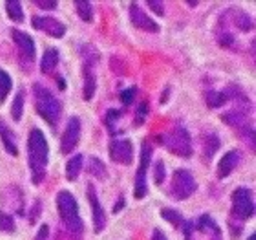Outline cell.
I'll list each match as a JSON object with an SVG mask.
<instances>
[{
  "instance_id": "cell-1",
  "label": "cell",
  "mask_w": 256,
  "mask_h": 240,
  "mask_svg": "<svg viewBox=\"0 0 256 240\" xmlns=\"http://www.w3.org/2000/svg\"><path fill=\"white\" fill-rule=\"evenodd\" d=\"M48 141L42 130L33 128L28 138V160H30V169H32V180L35 185L42 183L46 178V167H48Z\"/></svg>"
},
{
  "instance_id": "cell-2",
  "label": "cell",
  "mask_w": 256,
  "mask_h": 240,
  "mask_svg": "<svg viewBox=\"0 0 256 240\" xmlns=\"http://www.w3.org/2000/svg\"><path fill=\"white\" fill-rule=\"evenodd\" d=\"M57 209H59V214L60 218H62V224L70 231V236L74 240H80V236L84 233V224L80 220L79 205H77V200H75L74 194L68 191L59 192V196H57Z\"/></svg>"
},
{
  "instance_id": "cell-3",
  "label": "cell",
  "mask_w": 256,
  "mask_h": 240,
  "mask_svg": "<svg viewBox=\"0 0 256 240\" xmlns=\"http://www.w3.org/2000/svg\"><path fill=\"white\" fill-rule=\"evenodd\" d=\"M33 96H35V107H37L38 114L42 116L44 121H48L50 125H57L62 114V105L52 92L40 83L33 85Z\"/></svg>"
},
{
  "instance_id": "cell-4",
  "label": "cell",
  "mask_w": 256,
  "mask_h": 240,
  "mask_svg": "<svg viewBox=\"0 0 256 240\" xmlns=\"http://www.w3.org/2000/svg\"><path fill=\"white\" fill-rule=\"evenodd\" d=\"M163 145H165V149L168 150V152H172V154H176V156H182V158H190L192 152H194L190 134L187 132V128H183V127L170 128V130L163 136Z\"/></svg>"
},
{
  "instance_id": "cell-5",
  "label": "cell",
  "mask_w": 256,
  "mask_h": 240,
  "mask_svg": "<svg viewBox=\"0 0 256 240\" xmlns=\"http://www.w3.org/2000/svg\"><path fill=\"white\" fill-rule=\"evenodd\" d=\"M254 214V200L252 192L247 187H238L232 192V216L242 222H247Z\"/></svg>"
},
{
  "instance_id": "cell-6",
  "label": "cell",
  "mask_w": 256,
  "mask_h": 240,
  "mask_svg": "<svg viewBox=\"0 0 256 240\" xmlns=\"http://www.w3.org/2000/svg\"><path fill=\"white\" fill-rule=\"evenodd\" d=\"M198 189V183L192 176V172L185 171V169H180V171L174 172L172 176V185H170V194L176 200H187L190 198Z\"/></svg>"
},
{
  "instance_id": "cell-7",
  "label": "cell",
  "mask_w": 256,
  "mask_h": 240,
  "mask_svg": "<svg viewBox=\"0 0 256 240\" xmlns=\"http://www.w3.org/2000/svg\"><path fill=\"white\" fill-rule=\"evenodd\" d=\"M150 160H152V149H150L148 143H143V147H141V161H139L138 176H136V191H134V196L138 198V200L144 198L146 196V192H148L146 172H148Z\"/></svg>"
},
{
  "instance_id": "cell-8",
  "label": "cell",
  "mask_w": 256,
  "mask_h": 240,
  "mask_svg": "<svg viewBox=\"0 0 256 240\" xmlns=\"http://www.w3.org/2000/svg\"><path fill=\"white\" fill-rule=\"evenodd\" d=\"M13 39H15L16 50H18V57L24 64H33L35 57H37V50H35V43H33L32 35H28L26 32L20 30H13Z\"/></svg>"
},
{
  "instance_id": "cell-9",
  "label": "cell",
  "mask_w": 256,
  "mask_h": 240,
  "mask_svg": "<svg viewBox=\"0 0 256 240\" xmlns=\"http://www.w3.org/2000/svg\"><path fill=\"white\" fill-rule=\"evenodd\" d=\"M80 119L79 118H70L68 125H66V130L62 134V139H60V150H62L64 154H70L72 150L77 147L80 139Z\"/></svg>"
},
{
  "instance_id": "cell-10",
  "label": "cell",
  "mask_w": 256,
  "mask_h": 240,
  "mask_svg": "<svg viewBox=\"0 0 256 240\" xmlns=\"http://www.w3.org/2000/svg\"><path fill=\"white\" fill-rule=\"evenodd\" d=\"M110 158L116 163L130 165L134 160V147L130 139H114L110 143Z\"/></svg>"
},
{
  "instance_id": "cell-11",
  "label": "cell",
  "mask_w": 256,
  "mask_h": 240,
  "mask_svg": "<svg viewBox=\"0 0 256 240\" xmlns=\"http://www.w3.org/2000/svg\"><path fill=\"white\" fill-rule=\"evenodd\" d=\"M33 26L40 30V32L48 33L52 37H64V33H66V26H64L62 22L57 21L55 17H48V15H37L33 17Z\"/></svg>"
},
{
  "instance_id": "cell-12",
  "label": "cell",
  "mask_w": 256,
  "mask_h": 240,
  "mask_svg": "<svg viewBox=\"0 0 256 240\" xmlns=\"http://www.w3.org/2000/svg\"><path fill=\"white\" fill-rule=\"evenodd\" d=\"M130 19H132V24L139 30H144V32H160V26H158V22L152 21L143 10H141V6L132 2L130 4Z\"/></svg>"
},
{
  "instance_id": "cell-13",
  "label": "cell",
  "mask_w": 256,
  "mask_h": 240,
  "mask_svg": "<svg viewBox=\"0 0 256 240\" xmlns=\"http://www.w3.org/2000/svg\"><path fill=\"white\" fill-rule=\"evenodd\" d=\"M88 198H90V203H92L94 229H96V233H102L104 227H106V213H104V209H102L101 202H99V198H97L94 185H88Z\"/></svg>"
},
{
  "instance_id": "cell-14",
  "label": "cell",
  "mask_w": 256,
  "mask_h": 240,
  "mask_svg": "<svg viewBox=\"0 0 256 240\" xmlns=\"http://www.w3.org/2000/svg\"><path fill=\"white\" fill-rule=\"evenodd\" d=\"M240 161H242L240 150H229V152H227V154H225L218 163V176L227 178L230 172L234 171L236 167L240 165Z\"/></svg>"
},
{
  "instance_id": "cell-15",
  "label": "cell",
  "mask_w": 256,
  "mask_h": 240,
  "mask_svg": "<svg viewBox=\"0 0 256 240\" xmlns=\"http://www.w3.org/2000/svg\"><path fill=\"white\" fill-rule=\"evenodd\" d=\"M0 138H2V143H4L6 150L10 152L11 156L18 154V147H16V138L15 134L11 132L10 127L6 125L4 121H0Z\"/></svg>"
},
{
  "instance_id": "cell-16",
  "label": "cell",
  "mask_w": 256,
  "mask_h": 240,
  "mask_svg": "<svg viewBox=\"0 0 256 240\" xmlns=\"http://www.w3.org/2000/svg\"><path fill=\"white\" fill-rule=\"evenodd\" d=\"M57 64H59V50L55 48L46 50L42 59H40V70H42L44 74H50L52 70L57 68Z\"/></svg>"
},
{
  "instance_id": "cell-17",
  "label": "cell",
  "mask_w": 256,
  "mask_h": 240,
  "mask_svg": "<svg viewBox=\"0 0 256 240\" xmlns=\"http://www.w3.org/2000/svg\"><path fill=\"white\" fill-rule=\"evenodd\" d=\"M82 165H84V158H82L80 154L74 156V158L66 163V178H68L70 181L77 180L80 171H82Z\"/></svg>"
},
{
  "instance_id": "cell-18",
  "label": "cell",
  "mask_w": 256,
  "mask_h": 240,
  "mask_svg": "<svg viewBox=\"0 0 256 240\" xmlns=\"http://www.w3.org/2000/svg\"><path fill=\"white\" fill-rule=\"evenodd\" d=\"M205 99H207V105L210 108H220L222 105L229 101V92H218V90H210L205 94Z\"/></svg>"
},
{
  "instance_id": "cell-19",
  "label": "cell",
  "mask_w": 256,
  "mask_h": 240,
  "mask_svg": "<svg viewBox=\"0 0 256 240\" xmlns=\"http://www.w3.org/2000/svg\"><path fill=\"white\" fill-rule=\"evenodd\" d=\"M13 88V79L6 70L0 68V103H4Z\"/></svg>"
},
{
  "instance_id": "cell-20",
  "label": "cell",
  "mask_w": 256,
  "mask_h": 240,
  "mask_svg": "<svg viewBox=\"0 0 256 240\" xmlns=\"http://www.w3.org/2000/svg\"><path fill=\"white\" fill-rule=\"evenodd\" d=\"M88 172H90V174H94L96 178H101V180H104L108 171H106V165H104L99 158H90V163H88Z\"/></svg>"
},
{
  "instance_id": "cell-21",
  "label": "cell",
  "mask_w": 256,
  "mask_h": 240,
  "mask_svg": "<svg viewBox=\"0 0 256 240\" xmlns=\"http://www.w3.org/2000/svg\"><path fill=\"white\" fill-rule=\"evenodd\" d=\"M6 11L10 15L11 21L22 22L24 21V10H22L20 2H6Z\"/></svg>"
},
{
  "instance_id": "cell-22",
  "label": "cell",
  "mask_w": 256,
  "mask_h": 240,
  "mask_svg": "<svg viewBox=\"0 0 256 240\" xmlns=\"http://www.w3.org/2000/svg\"><path fill=\"white\" fill-rule=\"evenodd\" d=\"M75 8H77V13H79L82 21H94V6H92V2H86V0L84 2H75Z\"/></svg>"
},
{
  "instance_id": "cell-23",
  "label": "cell",
  "mask_w": 256,
  "mask_h": 240,
  "mask_svg": "<svg viewBox=\"0 0 256 240\" xmlns=\"http://www.w3.org/2000/svg\"><path fill=\"white\" fill-rule=\"evenodd\" d=\"M22 110H24V92H18L15 96L13 107H11V116H13L15 121H20L22 119Z\"/></svg>"
},
{
  "instance_id": "cell-24",
  "label": "cell",
  "mask_w": 256,
  "mask_h": 240,
  "mask_svg": "<svg viewBox=\"0 0 256 240\" xmlns=\"http://www.w3.org/2000/svg\"><path fill=\"white\" fill-rule=\"evenodd\" d=\"M224 118L225 123H229V125H232V127H238V125H242V123H246V112H240V110H234V112H227L222 116Z\"/></svg>"
},
{
  "instance_id": "cell-25",
  "label": "cell",
  "mask_w": 256,
  "mask_h": 240,
  "mask_svg": "<svg viewBox=\"0 0 256 240\" xmlns=\"http://www.w3.org/2000/svg\"><path fill=\"white\" fill-rule=\"evenodd\" d=\"M161 214H163V218H165L166 222L174 224L176 227H180V225L185 224V222H183V216L178 213V211H174V209H163V211H161Z\"/></svg>"
},
{
  "instance_id": "cell-26",
  "label": "cell",
  "mask_w": 256,
  "mask_h": 240,
  "mask_svg": "<svg viewBox=\"0 0 256 240\" xmlns=\"http://www.w3.org/2000/svg\"><path fill=\"white\" fill-rule=\"evenodd\" d=\"M0 231L2 233H13L15 231V220L11 214H6L0 211Z\"/></svg>"
},
{
  "instance_id": "cell-27",
  "label": "cell",
  "mask_w": 256,
  "mask_h": 240,
  "mask_svg": "<svg viewBox=\"0 0 256 240\" xmlns=\"http://www.w3.org/2000/svg\"><path fill=\"white\" fill-rule=\"evenodd\" d=\"M136 94H138V88H136V86H130V88L121 92V101H123L124 105H132Z\"/></svg>"
},
{
  "instance_id": "cell-28",
  "label": "cell",
  "mask_w": 256,
  "mask_h": 240,
  "mask_svg": "<svg viewBox=\"0 0 256 240\" xmlns=\"http://www.w3.org/2000/svg\"><path fill=\"white\" fill-rule=\"evenodd\" d=\"M154 180L156 183H163V180H165V163L163 161H158V165H156Z\"/></svg>"
},
{
  "instance_id": "cell-29",
  "label": "cell",
  "mask_w": 256,
  "mask_h": 240,
  "mask_svg": "<svg viewBox=\"0 0 256 240\" xmlns=\"http://www.w3.org/2000/svg\"><path fill=\"white\" fill-rule=\"evenodd\" d=\"M207 145H208L207 156L210 158V156H212L214 152H216V150L220 149V139L216 138V136H210V138H208V141H207Z\"/></svg>"
},
{
  "instance_id": "cell-30",
  "label": "cell",
  "mask_w": 256,
  "mask_h": 240,
  "mask_svg": "<svg viewBox=\"0 0 256 240\" xmlns=\"http://www.w3.org/2000/svg\"><path fill=\"white\" fill-rule=\"evenodd\" d=\"M119 118H121V112L119 110H108V114H106V123H108V127L110 128H114V123L116 121H119Z\"/></svg>"
},
{
  "instance_id": "cell-31",
  "label": "cell",
  "mask_w": 256,
  "mask_h": 240,
  "mask_svg": "<svg viewBox=\"0 0 256 240\" xmlns=\"http://www.w3.org/2000/svg\"><path fill=\"white\" fill-rule=\"evenodd\" d=\"M146 6L152 8L158 15H165V6H163V2H154V0H150V2H146Z\"/></svg>"
},
{
  "instance_id": "cell-32",
  "label": "cell",
  "mask_w": 256,
  "mask_h": 240,
  "mask_svg": "<svg viewBox=\"0 0 256 240\" xmlns=\"http://www.w3.org/2000/svg\"><path fill=\"white\" fill-rule=\"evenodd\" d=\"M146 110H148V107H146V103H143V105L139 107V110H138V118H136V123H143L144 119H146Z\"/></svg>"
},
{
  "instance_id": "cell-33",
  "label": "cell",
  "mask_w": 256,
  "mask_h": 240,
  "mask_svg": "<svg viewBox=\"0 0 256 240\" xmlns=\"http://www.w3.org/2000/svg\"><path fill=\"white\" fill-rule=\"evenodd\" d=\"M48 236H50V227H48V225H42V227L38 229L35 240H48Z\"/></svg>"
},
{
  "instance_id": "cell-34",
  "label": "cell",
  "mask_w": 256,
  "mask_h": 240,
  "mask_svg": "<svg viewBox=\"0 0 256 240\" xmlns=\"http://www.w3.org/2000/svg\"><path fill=\"white\" fill-rule=\"evenodd\" d=\"M37 6H40L44 10H55L59 4H57V2H44V0H40V2H37Z\"/></svg>"
},
{
  "instance_id": "cell-35",
  "label": "cell",
  "mask_w": 256,
  "mask_h": 240,
  "mask_svg": "<svg viewBox=\"0 0 256 240\" xmlns=\"http://www.w3.org/2000/svg\"><path fill=\"white\" fill-rule=\"evenodd\" d=\"M40 211H42V203H35V209H33V213H32V218H30V220H32V222H35V220H37V214L38 213H40Z\"/></svg>"
},
{
  "instance_id": "cell-36",
  "label": "cell",
  "mask_w": 256,
  "mask_h": 240,
  "mask_svg": "<svg viewBox=\"0 0 256 240\" xmlns=\"http://www.w3.org/2000/svg\"><path fill=\"white\" fill-rule=\"evenodd\" d=\"M152 240H168V238H166L165 233H163L161 229H156L154 235H152Z\"/></svg>"
},
{
  "instance_id": "cell-37",
  "label": "cell",
  "mask_w": 256,
  "mask_h": 240,
  "mask_svg": "<svg viewBox=\"0 0 256 240\" xmlns=\"http://www.w3.org/2000/svg\"><path fill=\"white\" fill-rule=\"evenodd\" d=\"M249 240H256V235H251V238H249Z\"/></svg>"
}]
</instances>
